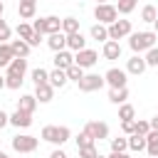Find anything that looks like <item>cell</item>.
<instances>
[{
  "instance_id": "6da1fadb",
  "label": "cell",
  "mask_w": 158,
  "mask_h": 158,
  "mask_svg": "<svg viewBox=\"0 0 158 158\" xmlns=\"http://www.w3.org/2000/svg\"><path fill=\"white\" fill-rule=\"evenodd\" d=\"M156 40H158V35H156L153 30L131 32V35H128V47H131L136 54H141V52H148L151 47H156Z\"/></svg>"
},
{
  "instance_id": "7a4b0ae2",
  "label": "cell",
  "mask_w": 158,
  "mask_h": 158,
  "mask_svg": "<svg viewBox=\"0 0 158 158\" xmlns=\"http://www.w3.org/2000/svg\"><path fill=\"white\" fill-rule=\"evenodd\" d=\"M32 27H35V32H40V35H54V32L62 30V20H59L57 15H47V17L35 20Z\"/></svg>"
},
{
  "instance_id": "3957f363",
  "label": "cell",
  "mask_w": 158,
  "mask_h": 158,
  "mask_svg": "<svg viewBox=\"0 0 158 158\" xmlns=\"http://www.w3.org/2000/svg\"><path fill=\"white\" fill-rule=\"evenodd\" d=\"M69 136H72V131L67 126H44L42 128V138L54 146H62L64 141H69Z\"/></svg>"
},
{
  "instance_id": "277c9868",
  "label": "cell",
  "mask_w": 158,
  "mask_h": 158,
  "mask_svg": "<svg viewBox=\"0 0 158 158\" xmlns=\"http://www.w3.org/2000/svg\"><path fill=\"white\" fill-rule=\"evenodd\" d=\"M94 17H96L101 25H111V22H116V20H118V10H116V5L101 2V5H96V10H94Z\"/></svg>"
},
{
  "instance_id": "5b68a950",
  "label": "cell",
  "mask_w": 158,
  "mask_h": 158,
  "mask_svg": "<svg viewBox=\"0 0 158 158\" xmlns=\"http://www.w3.org/2000/svg\"><path fill=\"white\" fill-rule=\"evenodd\" d=\"M37 136H15L12 138V148L17 151V153H32V151H37Z\"/></svg>"
},
{
  "instance_id": "8992f818",
  "label": "cell",
  "mask_w": 158,
  "mask_h": 158,
  "mask_svg": "<svg viewBox=\"0 0 158 158\" xmlns=\"http://www.w3.org/2000/svg\"><path fill=\"white\" fill-rule=\"evenodd\" d=\"M131 35V20H116L109 25V40H123Z\"/></svg>"
},
{
  "instance_id": "52a82bcc",
  "label": "cell",
  "mask_w": 158,
  "mask_h": 158,
  "mask_svg": "<svg viewBox=\"0 0 158 158\" xmlns=\"http://www.w3.org/2000/svg\"><path fill=\"white\" fill-rule=\"evenodd\" d=\"M99 62V52L96 49H79L77 54H74V64H79L81 69H89V67H94Z\"/></svg>"
},
{
  "instance_id": "ba28073f",
  "label": "cell",
  "mask_w": 158,
  "mask_h": 158,
  "mask_svg": "<svg viewBox=\"0 0 158 158\" xmlns=\"http://www.w3.org/2000/svg\"><path fill=\"white\" fill-rule=\"evenodd\" d=\"M104 84H106V79H104V77H99V74H84V77H81V81H79V89H81V91H86V94H91V91H99Z\"/></svg>"
},
{
  "instance_id": "9c48e42d",
  "label": "cell",
  "mask_w": 158,
  "mask_h": 158,
  "mask_svg": "<svg viewBox=\"0 0 158 158\" xmlns=\"http://www.w3.org/2000/svg\"><path fill=\"white\" fill-rule=\"evenodd\" d=\"M104 79H106V84H109L111 89H121V86H126V72H123V69L111 67V69L104 74Z\"/></svg>"
},
{
  "instance_id": "30bf717a",
  "label": "cell",
  "mask_w": 158,
  "mask_h": 158,
  "mask_svg": "<svg viewBox=\"0 0 158 158\" xmlns=\"http://www.w3.org/2000/svg\"><path fill=\"white\" fill-rule=\"evenodd\" d=\"M84 131L94 138V141H101V138H109V126L104 123V121H89L86 126H84Z\"/></svg>"
},
{
  "instance_id": "8fae6325",
  "label": "cell",
  "mask_w": 158,
  "mask_h": 158,
  "mask_svg": "<svg viewBox=\"0 0 158 158\" xmlns=\"http://www.w3.org/2000/svg\"><path fill=\"white\" fill-rule=\"evenodd\" d=\"M25 72H27V59L25 57H15L7 64V74H12V77H22L25 79Z\"/></svg>"
},
{
  "instance_id": "7c38bea8",
  "label": "cell",
  "mask_w": 158,
  "mask_h": 158,
  "mask_svg": "<svg viewBox=\"0 0 158 158\" xmlns=\"http://www.w3.org/2000/svg\"><path fill=\"white\" fill-rule=\"evenodd\" d=\"M146 67H148V64H146V59H143V57H138V54H133V57L128 59V64H126V72L138 77V74H143V72H146Z\"/></svg>"
},
{
  "instance_id": "4fadbf2b",
  "label": "cell",
  "mask_w": 158,
  "mask_h": 158,
  "mask_svg": "<svg viewBox=\"0 0 158 158\" xmlns=\"http://www.w3.org/2000/svg\"><path fill=\"white\" fill-rule=\"evenodd\" d=\"M67 81H69V77H67V69H59V67H54V69L49 72V84H52L54 89H62Z\"/></svg>"
},
{
  "instance_id": "5bb4252c",
  "label": "cell",
  "mask_w": 158,
  "mask_h": 158,
  "mask_svg": "<svg viewBox=\"0 0 158 158\" xmlns=\"http://www.w3.org/2000/svg\"><path fill=\"white\" fill-rule=\"evenodd\" d=\"M35 96H37V101L40 104H47V101H52V96H54V86L47 81V84H40V86H35Z\"/></svg>"
},
{
  "instance_id": "9a60e30c",
  "label": "cell",
  "mask_w": 158,
  "mask_h": 158,
  "mask_svg": "<svg viewBox=\"0 0 158 158\" xmlns=\"http://www.w3.org/2000/svg\"><path fill=\"white\" fill-rule=\"evenodd\" d=\"M10 123L12 126H17V128H27V126H32V114H27V111H15L12 116H10Z\"/></svg>"
},
{
  "instance_id": "2e32d148",
  "label": "cell",
  "mask_w": 158,
  "mask_h": 158,
  "mask_svg": "<svg viewBox=\"0 0 158 158\" xmlns=\"http://www.w3.org/2000/svg\"><path fill=\"white\" fill-rule=\"evenodd\" d=\"M17 109H20V111H27V114H35V109H37V96H35V94H22L20 101H17Z\"/></svg>"
},
{
  "instance_id": "e0dca14e",
  "label": "cell",
  "mask_w": 158,
  "mask_h": 158,
  "mask_svg": "<svg viewBox=\"0 0 158 158\" xmlns=\"http://www.w3.org/2000/svg\"><path fill=\"white\" fill-rule=\"evenodd\" d=\"M47 44H49V49H54V52H59V49H67V35H64V32L59 30V32L49 35Z\"/></svg>"
},
{
  "instance_id": "ac0fdd59",
  "label": "cell",
  "mask_w": 158,
  "mask_h": 158,
  "mask_svg": "<svg viewBox=\"0 0 158 158\" xmlns=\"http://www.w3.org/2000/svg\"><path fill=\"white\" fill-rule=\"evenodd\" d=\"M67 47L74 49V52L86 49V40H84V35H81V32H72V35H67Z\"/></svg>"
},
{
  "instance_id": "d6986e66",
  "label": "cell",
  "mask_w": 158,
  "mask_h": 158,
  "mask_svg": "<svg viewBox=\"0 0 158 158\" xmlns=\"http://www.w3.org/2000/svg\"><path fill=\"white\" fill-rule=\"evenodd\" d=\"M74 64V54H69L67 49H59L57 54H54V67H59V69H69Z\"/></svg>"
},
{
  "instance_id": "ffe728a7",
  "label": "cell",
  "mask_w": 158,
  "mask_h": 158,
  "mask_svg": "<svg viewBox=\"0 0 158 158\" xmlns=\"http://www.w3.org/2000/svg\"><path fill=\"white\" fill-rule=\"evenodd\" d=\"M104 57L106 59H118L121 57V44L116 40H106L104 42Z\"/></svg>"
},
{
  "instance_id": "44dd1931",
  "label": "cell",
  "mask_w": 158,
  "mask_h": 158,
  "mask_svg": "<svg viewBox=\"0 0 158 158\" xmlns=\"http://www.w3.org/2000/svg\"><path fill=\"white\" fill-rule=\"evenodd\" d=\"M10 47H12V54H15V57H25V59H27V54H30V49H32L30 42H25V40H12Z\"/></svg>"
},
{
  "instance_id": "7402d4cb",
  "label": "cell",
  "mask_w": 158,
  "mask_h": 158,
  "mask_svg": "<svg viewBox=\"0 0 158 158\" xmlns=\"http://www.w3.org/2000/svg\"><path fill=\"white\" fill-rule=\"evenodd\" d=\"M146 151L151 158H158V131H148L146 136Z\"/></svg>"
},
{
  "instance_id": "603a6c76",
  "label": "cell",
  "mask_w": 158,
  "mask_h": 158,
  "mask_svg": "<svg viewBox=\"0 0 158 158\" xmlns=\"http://www.w3.org/2000/svg\"><path fill=\"white\" fill-rule=\"evenodd\" d=\"M128 148L136 151V153L146 151V136H141V133H131V136H128Z\"/></svg>"
},
{
  "instance_id": "cb8c5ba5",
  "label": "cell",
  "mask_w": 158,
  "mask_h": 158,
  "mask_svg": "<svg viewBox=\"0 0 158 158\" xmlns=\"http://www.w3.org/2000/svg\"><path fill=\"white\" fill-rule=\"evenodd\" d=\"M35 12H37V2H20L17 15H20L22 20H32V17H35Z\"/></svg>"
},
{
  "instance_id": "d4e9b609",
  "label": "cell",
  "mask_w": 158,
  "mask_h": 158,
  "mask_svg": "<svg viewBox=\"0 0 158 158\" xmlns=\"http://www.w3.org/2000/svg\"><path fill=\"white\" fill-rule=\"evenodd\" d=\"M126 99H128V89H126V86L109 91V101H111V104H126Z\"/></svg>"
},
{
  "instance_id": "484cf974",
  "label": "cell",
  "mask_w": 158,
  "mask_h": 158,
  "mask_svg": "<svg viewBox=\"0 0 158 158\" xmlns=\"http://www.w3.org/2000/svg\"><path fill=\"white\" fill-rule=\"evenodd\" d=\"M12 59H15V54H12V47H10L7 42H0V67H7Z\"/></svg>"
},
{
  "instance_id": "4316f807",
  "label": "cell",
  "mask_w": 158,
  "mask_h": 158,
  "mask_svg": "<svg viewBox=\"0 0 158 158\" xmlns=\"http://www.w3.org/2000/svg\"><path fill=\"white\" fill-rule=\"evenodd\" d=\"M62 32H64V35L79 32V20H77V17H64V20H62Z\"/></svg>"
},
{
  "instance_id": "83f0119b",
  "label": "cell",
  "mask_w": 158,
  "mask_h": 158,
  "mask_svg": "<svg viewBox=\"0 0 158 158\" xmlns=\"http://www.w3.org/2000/svg\"><path fill=\"white\" fill-rule=\"evenodd\" d=\"M91 37H94V40H99V42H106V40H109V27H106V25H101V22H99V25H94V27H91Z\"/></svg>"
},
{
  "instance_id": "f1b7e54d",
  "label": "cell",
  "mask_w": 158,
  "mask_h": 158,
  "mask_svg": "<svg viewBox=\"0 0 158 158\" xmlns=\"http://www.w3.org/2000/svg\"><path fill=\"white\" fill-rule=\"evenodd\" d=\"M32 81H35V86H40V84H47V81H49V72H47V69H42V67L32 69Z\"/></svg>"
},
{
  "instance_id": "f546056e",
  "label": "cell",
  "mask_w": 158,
  "mask_h": 158,
  "mask_svg": "<svg viewBox=\"0 0 158 158\" xmlns=\"http://www.w3.org/2000/svg\"><path fill=\"white\" fill-rule=\"evenodd\" d=\"M17 35H20V40L30 42V37L35 35V27H32V25H27V22H20V25H17Z\"/></svg>"
},
{
  "instance_id": "4dcf8cb0",
  "label": "cell",
  "mask_w": 158,
  "mask_h": 158,
  "mask_svg": "<svg viewBox=\"0 0 158 158\" xmlns=\"http://www.w3.org/2000/svg\"><path fill=\"white\" fill-rule=\"evenodd\" d=\"M136 5H138V0H118L116 10H118L121 15H128V12H133V10H136Z\"/></svg>"
},
{
  "instance_id": "1f68e13d",
  "label": "cell",
  "mask_w": 158,
  "mask_h": 158,
  "mask_svg": "<svg viewBox=\"0 0 158 158\" xmlns=\"http://www.w3.org/2000/svg\"><path fill=\"white\" fill-rule=\"evenodd\" d=\"M156 17H158V10H156L153 5H146V7L141 10V20H143V22H156Z\"/></svg>"
},
{
  "instance_id": "d6a6232c",
  "label": "cell",
  "mask_w": 158,
  "mask_h": 158,
  "mask_svg": "<svg viewBox=\"0 0 158 158\" xmlns=\"http://www.w3.org/2000/svg\"><path fill=\"white\" fill-rule=\"evenodd\" d=\"M67 77H69L72 81H77V84H79V81H81V77H84V69H81L79 64H72V67L67 69Z\"/></svg>"
},
{
  "instance_id": "836d02e7",
  "label": "cell",
  "mask_w": 158,
  "mask_h": 158,
  "mask_svg": "<svg viewBox=\"0 0 158 158\" xmlns=\"http://www.w3.org/2000/svg\"><path fill=\"white\" fill-rule=\"evenodd\" d=\"M133 116H136V109H133L131 104H121V109H118V118L126 121V118H133Z\"/></svg>"
},
{
  "instance_id": "e575fe53",
  "label": "cell",
  "mask_w": 158,
  "mask_h": 158,
  "mask_svg": "<svg viewBox=\"0 0 158 158\" xmlns=\"http://www.w3.org/2000/svg\"><path fill=\"white\" fill-rule=\"evenodd\" d=\"M94 143H96V141H94V138H91L86 131H81V133L77 136V148H84V146H94Z\"/></svg>"
},
{
  "instance_id": "d590c367",
  "label": "cell",
  "mask_w": 158,
  "mask_h": 158,
  "mask_svg": "<svg viewBox=\"0 0 158 158\" xmlns=\"http://www.w3.org/2000/svg\"><path fill=\"white\" fill-rule=\"evenodd\" d=\"M111 151H116V153L128 151V138H111Z\"/></svg>"
},
{
  "instance_id": "8d00e7d4",
  "label": "cell",
  "mask_w": 158,
  "mask_h": 158,
  "mask_svg": "<svg viewBox=\"0 0 158 158\" xmlns=\"http://www.w3.org/2000/svg\"><path fill=\"white\" fill-rule=\"evenodd\" d=\"M143 59H146V64H148V67H158V47H151V49L146 52V57H143Z\"/></svg>"
},
{
  "instance_id": "74e56055",
  "label": "cell",
  "mask_w": 158,
  "mask_h": 158,
  "mask_svg": "<svg viewBox=\"0 0 158 158\" xmlns=\"http://www.w3.org/2000/svg\"><path fill=\"white\" fill-rule=\"evenodd\" d=\"M25 79L22 77H12V74H5V86L7 89H20V84H22Z\"/></svg>"
},
{
  "instance_id": "f35d334b",
  "label": "cell",
  "mask_w": 158,
  "mask_h": 158,
  "mask_svg": "<svg viewBox=\"0 0 158 158\" xmlns=\"http://www.w3.org/2000/svg\"><path fill=\"white\" fill-rule=\"evenodd\" d=\"M94 156H99L96 143H94V146H84V148H79V158H94Z\"/></svg>"
},
{
  "instance_id": "ab89813d",
  "label": "cell",
  "mask_w": 158,
  "mask_h": 158,
  "mask_svg": "<svg viewBox=\"0 0 158 158\" xmlns=\"http://www.w3.org/2000/svg\"><path fill=\"white\" fill-rule=\"evenodd\" d=\"M121 128H123V133H126V136L136 133V118H126V121H121Z\"/></svg>"
},
{
  "instance_id": "60d3db41",
  "label": "cell",
  "mask_w": 158,
  "mask_h": 158,
  "mask_svg": "<svg viewBox=\"0 0 158 158\" xmlns=\"http://www.w3.org/2000/svg\"><path fill=\"white\" fill-rule=\"evenodd\" d=\"M10 40V25L0 17V42H7Z\"/></svg>"
},
{
  "instance_id": "b9f144b4",
  "label": "cell",
  "mask_w": 158,
  "mask_h": 158,
  "mask_svg": "<svg viewBox=\"0 0 158 158\" xmlns=\"http://www.w3.org/2000/svg\"><path fill=\"white\" fill-rule=\"evenodd\" d=\"M148 131H151V121H136V133L148 136Z\"/></svg>"
},
{
  "instance_id": "7bdbcfd3",
  "label": "cell",
  "mask_w": 158,
  "mask_h": 158,
  "mask_svg": "<svg viewBox=\"0 0 158 158\" xmlns=\"http://www.w3.org/2000/svg\"><path fill=\"white\" fill-rule=\"evenodd\" d=\"M40 42H42V35H40V32H35V35L30 37V47H37Z\"/></svg>"
},
{
  "instance_id": "ee69618b",
  "label": "cell",
  "mask_w": 158,
  "mask_h": 158,
  "mask_svg": "<svg viewBox=\"0 0 158 158\" xmlns=\"http://www.w3.org/2000/svg\"><path fill=\"white\" fill-rule=\"evenodd\" d=\"M7 123H10V116H7V114H5L2 109H0V128H5Z\"/></svg>"
},
{
  "instance_id": "f6af8a7d",
  "label": "cell",
  "mask_w": 158,
  "mask_h": 158,
  "mask_svg": "<svg viewBox=\"0 0 158 158\" xmlns=\"http://www.w3.org/2000/svg\"><path fill=\"white\" fill-rule=\"evenodd\" d=\"M106 158H131L126 151H121V153H116V151H111V156H106Z\"/></svg>"
},
{
  "instance_id": "bcb514c9",
  "label": "cell",
  "mask_w": 158,
  "mask_h": 158,
  "mask_svg": "<svg viewBox=\"0 0 158 158\" xmlns=\"http://www.w3.org/2000/svg\"><path fill=\"white\" fill-rule=\"evenodd\" d=\"M49 158H67V153H64V151H59V148H57V151H52V156H49Z\"/></svg>"
},
{
  "instance_id": "7dc6e473",
  "label": "cell",
  "mask_w": 158,
  "mask_h": 158,
  "mask_svg": "<svg viewBox=\"0 0 158 158\" xmlns=\"http://www.w3.org/2000/svg\"><path fill=\"white\" fill-rule=\"evenodd\" d=\"M151 131H158V114L151 118Z\"/></svg>"
},
{
  "instance_id": "c3c4849f",
  "label": "cell",
  "mask_w": 158,
  "mask_h": 158,
  "mask_svg": "<svg viewBox=\"0 0 158 158\" xmlns=\"http://www.w3.org/2000/svg\"><path fill=\"white\" fill-rule=\"evenodd\" d=\"M0 89H5V77L0 74Z\"/></svg>"
},
{
  "instance_id": "681fc988",
  "label": "cell",
  "mask_w": 158,
  "mask_h": 158,
  "mask_svg": "<svg viewBox=\"0 0 158 158\" xmlns=\"http://www.w3.org/2000/svg\"><path fill=\"white\" fill-rule=\"evenodd\" d=\"M2 12H5V5H2V0H0V17H2Z\"/></svg>"
},
{
  "instance_id": "f907efd6",
  "label": "cell",
  "mask_w": 158,
  "mask_h": 158,
  "mask_svg": "<svg viewBox=\"0 0 158 158\" xmlns=\"http://www.w3.org/2000/svg\"><path fill=\"white\" fill-rule=\"evenodd\" d=\"M153 27H156V30H153V32H156V35H158V17H156V22H153Z\"/></svg>"
},
{
  "instance_id": "816d5d0a",
  "label": "cell",
  "mask_w": 158,
  "mask_h": 158,
  "mask_svg": "<svg viewBox=\"0 0 158 158\" xmlns=\"http://www.w3.org/2000/svg\"><path fill=\"white\" fill-rule=\"evenodd\" d=\"M0 158H10V156H7V153H2V151H0Z\"/></svg>"
},
{
  "instance_id": "f5cc1de1",
  "label": "cell",
  "mask_w": 158,
  "mask_h": 158,
  "mask_svg": "<svg viewBox=\"0 0 158 158\" xmlns=\"http://www.w3.org/2000/svg\"><path fill=\"white\" fill-rule=\"evenodd\" d=\"M20 2H37V0H20Z\"/></svg>"
},
{
  "instance_id": "db71d44e",
  "label": "cell",
  "mask_w": 158,
  "mask_h": 158,
  "mask_svg": "<svg viewBox=\"0 0 158 158\" xmlns=\"http://www.w3.org/2000/svg\"><path fill=\"white\" fill-rule=\"evenodd\" d=\"M101 2H106V0H96V5H101Z\"/></svg>"
},
{
  "instance_id": "11a10c76",
  "label": "cell",
  "mask_w": 158,
  "mask_h": 158,
  "mask_svg": "<svg viewBox=\"0 0 158 158\" xmlns=\"http://www.w3.org/2000/svg\"><path fill=\"white\" fill-rule=\"evenodd\" d=\"M94 158H106V156H101V153H99V156H94Z\"/></svg>"
},
{
  "instance_id": "9f6ffc18",
  "label": "cell",
  "mask_w": 158,
  "mask_h": 158,
  "mask_svg": "<svg viewBox=\"0 0 158 158\" xmlns=\"http://www.w3.org/2000/svg\"><path fill=\"white\" fill-rule=\"evenodd\" d=\"M148 158H151V156H148Z\"/></svg>"
}]
</instances>
